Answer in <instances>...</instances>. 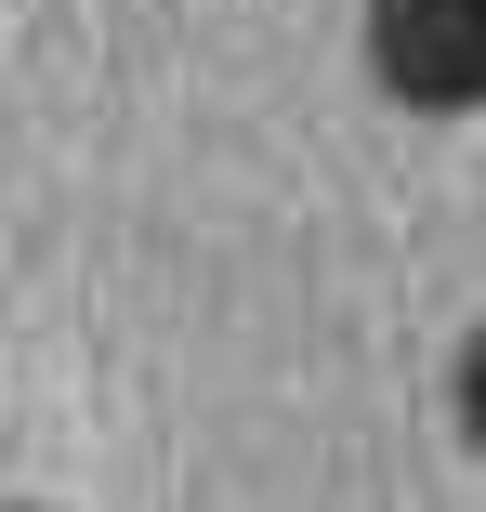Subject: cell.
Returning <instances> with one entry per match:
<instances>
[{
    "mask_svg": "<svg viewBox=\"0 0 486 512\" xmlns=\"http://www.w3.org/2000/svg\"><path fill=\"white\" fill-rule=\"evenodd\" d=\"M368 66L395 106L473 119L486 106V0H368Z\"/></svg>",
    "mask_w": 486,
    "mask_h": 512,
    "instance_id": "cell-1",
    "label": "cell"
}]
</instances>
